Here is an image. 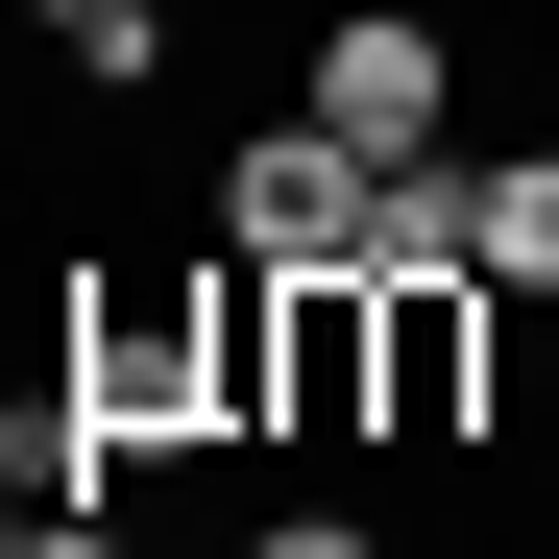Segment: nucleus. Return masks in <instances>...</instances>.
Listing matches in <instances>:
<instances>
[{"mask_svg":"<svg viewBox=\"0 0 559 559\" xmlns=\"http://www.w3.org/2000/svg\"><path fill=\"white\" fill-rule=\"evenodd\" d=\"M219 219H243V267H293V293H365V146H341L317 98L219 170Z\"/></svg>","mask_w":559,"mask_h":559,"instance_id":"1","label":"nucleus"},{"mask_svg":"<svg viewBox=\"0 0 559 559\" xmlns=\"http://www.w3.org/2000/svg\"><path fill=\"white\" fill-rule=\"evenodd\" d=\"M414 267L487 293V170H462V146H390V170H365V293H414Z\"/></svg>","mask_w":559,"mask_h":559,"instance_id":"2","label":"nucleus"},{"mask_svg":"<svg viewBox=\"0 0 559 559\" xmlns=\"http://www.w3.org/2000/svg\"><path fill=\"white\" fill-rule=\"evenodd\" d=\"M317 122H341L365 170H390V146H438V25H390V0H365V25L317 49Z\"/></svg>","mask_w":559,"mask_h":559,"instance_id":"3","label":"nucleus"},{"mask_svg":"<svg viewBox=\"0 0 559 559\" xmlns=\"http://www.w3.org/2000/svg\"><path fill=\"white\" fill-rule=\"evenodd\" d=\"M390 414L462 438V267H414V293H390Z\"/></svg>","mask_w":559,"mask_h":559,"instance_id":"4","label":"nucleus"},{"mask_svg":"<svg viewBox=\"0 0 559 559\" xmlns=\"http://www.w3.org/2000/svg\"><path fill=\"white\" fill-rule=\"evenodd\" d=\"M487 293H559V146L487 170Z\"/></svg>","mask_w":559,"mask_h":559,"instance_id":"5","label":"nucleus"},{"mask_svg":"<svg viewBox=\"0 0 559 559\" xmlns=\"http://www.w3.org/2000/svg\"><path fill=\"white\" fill-rule=\"evenodd\" d=\"M243 559H365V535H341V511H293V535H243Z\"/></svg>","mask_w":559,"mask_h":559,"instance_id":"6","label":"nucleus"},{"mask_svg":"<svg viewBox=\"0 0 559 559\" xmlns=\"http://www.w3.org/2000/svg\"><path fill=\"white\" fill-rule=\"evenodd\" d=\"M25 559H122V535H98V511H49V535H25Z\"/></svg>","mask_w":559,"mask_h":559,"instance_id":"7","label":"nucleus"},{"mask_svg":"<svg viewBox=\"0 0 559 559\" xmlns=\"http://www.w3.org/2000/svg\"><path fill=\"white\" fill-rule=\"evenodd\" d=\"M25 25H98V0H25Z\"/></svg>","mask_w":559,"mask_h":559,"instance_id":"8","label":"nucleus"},{"mask_svg":"<svg viewBox=\"0 0 559 559\" xmlns=\"http://www.w3.org/2000/svg\"><path fill=\"white\" fill-rule=\"evenodd\" d=\"M0 559H25V511H0Z\"/></svg>","mask_w":559,"mask_h":559,"instance_id":"9","label":"nucleus"}]
</instances>
